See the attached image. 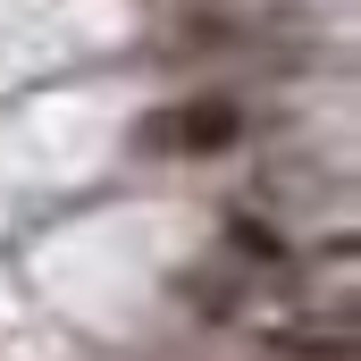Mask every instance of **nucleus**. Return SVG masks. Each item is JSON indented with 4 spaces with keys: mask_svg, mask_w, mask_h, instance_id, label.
Wrapping results in <instances>:
<instances>
[{
    "mask_svg": "<svg viewBox=\"0 0 361 361\" xmlns=\"http://www.w3.org/2000/svg\"><path fill=\"white\" fill-rule=\"evenodd\" d=\"M143 143L152 152H219V143H235V109L227 101H185V109L143 126Z\"/></svg>",
    "mask_w": 361,
    "mask_h": 361,
    "instance_id": "nucleus-1",
    "label": "nucleus"
},
{
    "mask_svg": "<svg viewBox=\"0 0 361 361\" xmlns=\"http://www.w3.org/2000/svg\"><path fill=\"white\" fill-rule=\"evenodd\" d=\"M277 353H294V361H353V336H345V328H328V336H319V328H286Z\"/></svg>",
    "mask_w": 361,
    "mask_h": 361,
    "instance_id": "nucleus-2",
    "label": "nucleus"
}]
</instances>
